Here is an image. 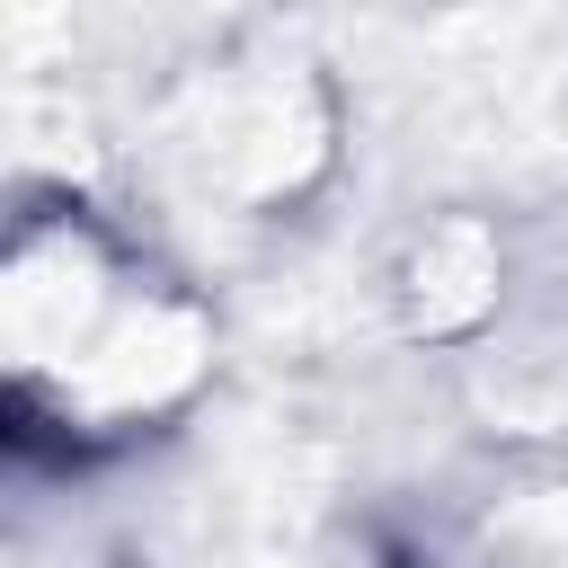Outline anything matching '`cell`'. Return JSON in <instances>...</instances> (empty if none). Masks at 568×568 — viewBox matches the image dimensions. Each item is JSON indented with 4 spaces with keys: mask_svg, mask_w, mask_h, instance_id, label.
Here are the masks:
<instances>
[{
    "mask_svg": "<svg viewBox=\"0 0 568 568\" xmlns=\"http://www.w3.org/2000/svg\"><path fill=\"white\" fill-rule=\"evenodd\" d=\"M0 346L18 399L71 426H142L204 382V311L142 275L89 213H27L0 275Z\"/></svg>",
    "mask_w": 568,
    "mask_h": 568,
    "instance_id": "1",
    "label": "cell"
},
{
    "mask_svg": "<svg viewBox=\"0 0 568 568\" xmlns=\"http://www.w3.org/2000/svg\"><path fill=\"white\" fill-rule=\"evenodd\" d=\"M497 275H506L497 266V231L470 222V213H453V222H435L408 248V320L426 337H470V328H488L506 311V284Z\"/></svg>",
    "mask_w": 568,
    "mask_h": 568,
    "instance_id": "2",
    "label": "cell"
}]
</instances>
